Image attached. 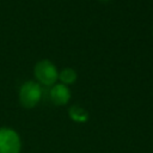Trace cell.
I'll use <instances>...</instances> for the list:
<instances>
[{
	"mask_svg": "<svg viewBox=\"0 0 153 153\" xmlns=\"http://www.w3.org/2000/svg\"><path fill=\"white\" fill-rule=\"evenodd\" d=\"M42 98V87L38 82L29 80L24 82L19 88V102L23 108H35Z\"/></svg>",
	"mask_w": 153,
	"mask_h": 153,
	"instance_id": "cell-1",
	"label": "cell"
},
{
	"mask_svg": "<svg viewBox=\"0 0 153 153\" xmlns=\"http://www.w3.org/2000/svg\"><path fill=\"white\" fill-rule=\"evenodd\" d=\"M35 76L39 85L53 86L59 79V71L49 60H41L35 66Z\"/></svg>",
	"mask_w": 153,
	"mask_h": 153,
	"instance_id": "cell-2",
	"label": "cell"
},
{
	"mask_svg": "<svg viewBox=\"0 0 153 153\" xmlns=\"http://www.w3.org/2000/svg\"><path fill=\"white\" fill-rule=\"evenodd\" d=\"M20 137L11 128H0V153H19Z\"/></svg>",
	"mask_w": 153,
	"mask_h": 153,
	"instance_id": "cell-3",
	"label": "cell"
},
{
	"mask_svg": "<svg viewBox=\"0 0 153 153\" xmlns=\"http://www.w3.org/2000/svg\"><path fill=\"white\" fill-rule=\"evenodd\" d=\"M50 99L56 105H66L71 99V91L63 84H54L49 91Z\"/></svg>",
	"mask_w": 153,
	"mask_h": 153,
	"instance_id": "cell-4",
	"label": "cell"
},
{
	"mask_svg": "<svg viewBox=\"0 0 153 153\" xmlns=\"http://www.w3.org/2000/svg\"><path fill=\"white\" fill-rule=\"evenodd\" d=\"M76 78H78V74L73 68L67 67V68H63L61 72H59V80L61 81V84L66 86L74 84L76 81Z\"/></svg>",
	"mask_w": 153,
	"mask_h": 153,
	"instance_id": "cell-5",
	"label": "cell"
},
{
	"mask_svg": "<svg viewBox=\"0 0 153 153\" xmlns=\"http://www.w3.org/2000/svg\"><path fill=\"white\" fill-rule=\"evenodd\" d=\"M69 116L72 117V120L78 121V122H85L88 117L87 112L84 109L78 108V106H72L69 109Z\"/></svg>",
	"mask_w": 153,
	"mask_h": 153,
	"instance_id": "cell-6",
	"label": "cell"
},
{
	"mask_svg": "<svg viewBox=\"0 0 153 153\" xmlns=\"http://www.w3.org/2000/svg\"><path fill=\"white\" fill-rule=\"evenodd\" d=\"M100 1H108V0H100Z\"/></svg>",
	"mask_w": 153,
	"mask_h": 153,
	"instance_id": "cell-7",
	"label": "cell"
}]
</instances>
